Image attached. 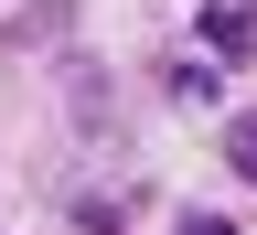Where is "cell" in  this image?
Returning <instances> with one entry per match:
<instances>
[{
    "label": "cell",
    "instance_id": "obj_3",
    "mask_svg": "<svg viewBox=\"0 0 257 235\" xmlns=\"http://www.w3.org/2000/svg\"><path fill=\"white\" fill-rule=\"evenodd\" d=\"M161 86H172L182 107H214V96H225V64H214V54H172V64H161Z\"/></svg>",
    "mask_w": 257,
    "mask_h": 235
},
{
    "label": "cell",
    "instance_id": "obj_2",
    "mask_svg": "<svg viewBox=\"0 0 257 235\" xmlns=\"http://www.w3.org/2000/svg\"><path fill=\"white\" fill-rule=\"evenodd\" d=\"M64 32H75V0H22V11L0 22V43L11 54H64Z\"/></svg>",
    "mask_w": 257,
    "mask_h": 235
},
{
    "label": "cell",
    "instance_id": "obj_4",
    "mask_svg": "<svg viewBox=\"0 0 257 235\" xmlns=\"http://www.w3.org/2000/svg\"><path fill=\"white\" fill-rule=\"evenodd\" d=\"M64 96H75V118L96 128L107 118V64H64Z\"/></svg>",
    "mask_w": 257,
    "mask_h": 235
},
{
    "label": "cell",
    "instance_id": "obj_1",
    "mask_svg": "<svg viewBox=\"0 0 257 235\" xmlns=\"http://www.w3.org/2000/svg\"><path fill=\"white\" fill-rule=\"evenodd\" d=\"M193 32H204L214 64H246V54H257V0H204V11H193Z\"/></svg>",
    "mask_w": 257,
    "mask_h": 235
},
{
    "label": "cell",
    "instance_id": "obj_5",
    "mask_svg": "<svg viewBox=\"0 0 257 235\" xmlns=\"http://www.w3.org/2000/svg\"><path fill=\"white\" fill-rule=\"evenodd\" d=\"M225 171H236V182H257V107L225 128Z\"/></svg>",
    "mask_w": 257,
    "mask_h": 235
},
{
    "label": "cell",
    "instance_id": "obj_6",
    "mask_svg": "<svg viewBox=\"0 0 257 235\" xmlns=\"http://www.w3.org/2000/svg\"><path fill=\"white\" fill-rule=\"evenodd\" d=\"M172 235H236V214H182Z\"/></svg>",
    "mask_w": 257,
    "mask_h": 235
}]
</instances>
